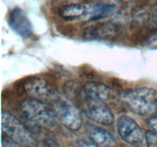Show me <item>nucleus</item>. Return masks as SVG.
Segmentation results:
<instances>
[{"mask_svg":"<svg viewBox=\"0 0 157 147\" xmlns=\"http://www.w3.org/2000/svg\"><path fill=\"white\" fill-rule=\"evenodd\" d=\"M20 107L25 119L34 126L47 130L56 126L58 118L55 111L43 101L28 98L21 103Z\"/></svg>","mask_w":157,"mask_h":147,"instance_id":"obj_1","label":"nucleus"},{"mask_svg":"<svg viewBox=\"0 0 157 147\" xmlns=\"http://www.w3.org/2000/svg\"><path fill=\"white\" fill-rule=\"evenodd\" d=\"M121 102L133 113L149 116L156 112L157 92L150 87H140L124 92L120 96Z\"/></svg>","mask_w":157,"mask_h":147,"instance_id":"obj_2","label":"nucleus"},{"mask_svg":"<svg viewBox=\"0 0 157 147\" xmlns=\"http://www.w3.org/2000/svg\"><path fill=\"white\" fill-rule=\"evenodd\" d=\"M2 134L6 135L21 147H37L36 139L31 132L12 113H2Z\"/></svg>","mask_w":157,"mask_h":147,"instance_id":"obj_3","label":"nucleus"},{"mask_svg":"<svg viewBox=\"0 0 157 147\" xmlns=\"http://www.w3.org/2000/svg\"><path fill=\"white\" fill-rule=\"evenodd\" d=\"M51 104L57 118L63 126L71 131H77L81 128L83 123L81 112L67 98L58 93Z\"/></svg>","mask_w":157,"mask_h":147,"instance_id":"obj_4","label":"nucleus"},{"mask_svg":"<svg viewBox=\"0 0 157 147\" xmlns=\"http://www.w3.org/2000/svg\"><path fill=\"white\" fill-rule=\"evenodd\" d=\"M81 98L83 110L89 119L103 126H110L113 123L114 116L106 103L90 97L84 93Z\"/></svg>","mask_w":157,"mask_h":147,"instance_id":"obj_5","label":"nucleus"},{"mask_svg":"<svg viewBox=\"0 0 157 147\" xmlns=\"http://www.w3.org/2000/svg\"><path fill=\"white\" fill-rule=\"evenodd\" d=\"M117 129L120 137L127 143L139 145L143 143L145 135L133 119L127 116H121L117 121Z\"/></svg>","mask_w":157,"mask_h":147,"instance_id":"obj_6","label":"nucleus"},{"mask_svg":"<svg viewBox=\"0 0 157 147\" xmlns=\"http://www.w3.org/2000/svg\"><path fill=\"white\" fill-rule=\"evenodd\" d=\"M24 89L32 98L49 103H52L59 93L48 81L38 77L27 80L24 84Z\"/></svg>","mask_w":157,"mask_h":147,"instance_id":"obj_7","label":"nucleus"},{"mask_svg":"<svg viewBox=\"0 0 157 147\" xmlns=\"http://www.w3.org/2000/svg\"><path fill=\"white\" fill-rule=\"evenodd\" d=\"M9 25L11 28L23 38H29L33 35L31 21L25 13L20 8L12 9L9 15Z\"/></svg>","mask_w":157,"mask_h":147,"instance_id":"obj_8","label":"nucleus"},{"mask_svg":"<svg viewBox=\"0 0 157 147\" xmlns=\"http://www.w3.org/2000/svg\"><path fill=\"white\" fill-rule=\"evenodd\" d=\"M83 92L85 95L106 103L115 98V93L110 87L99 82L90 81L83 87Z\"/></svg>","mask_w":157,"mask_h":147,"instance_id":"obj_9","label":"nucleus"},{"mask_svg":"<svg viewBox=\"0 0 157 147\" xmlns=\"http://www.w3.org/2000/svg\"><path fill=\"white\" fill-rule=\"evenodd\" d=\"M86 132L90 140L98 147H116L117 142L114 137L102 127L88 124Z\"/></svg>","mask_w":157,"mask_h":147,"instance_id":"obj_10","label":"nucleus"},{"mask_svg":"<svg viewBox=\"0 0 157 147\" xmlns=\"http://www.w3.org/2000/svg\"><path fill=\"white\" fill-rule=\"evenodd\" d=\"M118 28L113 23H105L96 26H90L84 30L86 39H111L117 35Z\"/></svg>","mask_w":157,"mask_h":147,"instance_id":"obj_11","label":"nucleus"},{"mask_svg":"<svg viewBox=\"0 0 157 147\" xmlns=\"http://www.w3.org/2000/svg\"><path fill=\"white\" fill-rule=\"evenodd\" d=\"M89 12V5L71 4L63 7L60 11V15L67 21L87 18Z\"/></svg>","mask_w":157,"mask_h":147,"instance_id":"obj_12","label":"nucleus"},{"mask_svg":"<svg viewBox=\"0 0 157 147\" xmlns=\"http://www.w3.org/2000/svg\"><path fill=\"white\" fill-rule=\"evenodd\" d=\"M116 11V6L107 3H98L89 6V21H98L110 16Z\"/></svg>","mask_w":157,"mask_h":147,"instance_id":"obj_13","label":"nucleus"},{"mask_svg":"<svg viewBox=\"0 0 157 147\" xmlns=\"http://www.w3.org/2000/svg\"><path fill=\"white\" fill-rule=\"evenodd\" d=\"M147 147H157V134L153 130H148L145 133Z\"/></svg>","mask_w":157,"mask_h":147,"instance_id":"obj_14","label":"nucleus"},{"mask_svg":"<svg viewBox=\"0 0 157 147\" xmlns=\"http://www.w3.org/2000/svg\"><path fill=\"white\" fill-rule=\"evenodd\" d=\"M2 147H21L17 142L4 134L2 136Z\"/></svg>","mask_w":157,"mask_h":147,"instance_id":"obj_15","label":"nucleus"},{"mask_svg":"<svg viewBox=\"0 0 157 147\" xmlns=\"http://www.w3.org/2000/svg\"><path fill=\"white\" fill-rule=\"evenodd\" d=\"M75 147H98L95 143H94L91 140L86 141L84 139L77 140L74 144Z\"/></svg>","mask_w":157,"mask_h":147,"instance_id":"obj_16","label":"nucleus"},{"mask_svg":"<svg viewBox=\"0 0 157 147\" xmlns=\"http://www.w3.org/2000/svg\"><path fill=\"white\" fill-rule=\"evenodd\" d=\"M43 147H60V145L55 139L47 138L43 141Z\"/></svg>","mask_w":157,"mask_h":147,"instance_id":"obj_17","label":"nucleus"},{"mask_svg":"<svg viewBox=\"0 0 157 147\" xmlns=\"http://www.w3.org/2000/svg\"><path fill=\"white\" fill-rule=\"evenodd\" d=\"M148 125L157 134V116H152L148 119Z\"/></svg>","mask_w":157,"mask_h":147,"instance_id":"obj_18","label":"nucleus"},{"mask_svg":"<svg viewBox=\"0 0 157 147\" xmlns=\"http://www.w3.org/2000/svg\"><path fill=\"white\" fill-rule=\"evenodd\" d=\"M155 23H156V24L157 26V15H156V16L155 17Z\"/></svg>","mask_w":157,"mask_h":147,"instance_id":"obj_19","label":"nucleus"},{"mask_svg":"<svg viewBox=\"0 0 157 147\" xmlns=\"http://www.w3.org/2000/svg\"><path fill=\"white\" fill-rule=\"evenodd\" d=\"M118 1H122V2H127V1H130V0H118Z\"/></svg>","mask_w":157,"mask_h":147,"instance_id":"obj_20","label":"nucleus"},{"mask_svg":"<svg viewBox=\"0 0 157 147\" xmlns=\"http://www.w3.org/2000/svg\"><path fill=\"white\" fill-rule=\"evenodd\" d=\"M156 112L157 113V102H156Z\"/></svg>","mask_w":157,"mask_h":147,"instance_id":"obj_21","label":"nucleus"}]
</instances>
